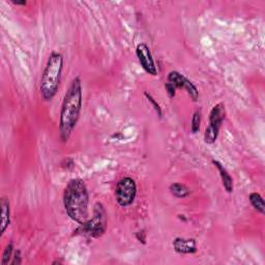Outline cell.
<instances>
[{
  "mask_svg": "<svg viewBox=\"0 0 265 265\" xmlns=\"http://www.w3.org/2000/svg\"><path fill=\"white\" fill-rule=\"evenodd\" d=\"M82 83L76 77L66 93L62 102L59 118V132L62 142H67L79 120L82 109Z\"/></svg>",
  "mask_w": 265,
  "mask_h": 265,
  "instance_id": "obj_1",
  "label": "cell"
},
{
  "mask_svg": "<svg viewBox=\"0 0 265 265\" xmlns=\"http://www.w3.org/2000/svg\"><path fill=\"white\" fill-rule=\"evenodd\" d=\"M89 195L86 184L80 178L71 179L64 193V205L67 215L82 225L88 220Z\"/></svg>",
  "mask_w": 265,
  "mask_h": 265,
  "instance_id": "obj_2",
  "label": "cell"
},
{
  "mask_svg": "<svg viewBox=\"0 0 265 265\" xmlns=\"http://www.w3.org/2000/svg\"><path fill=\"white\" fill-rule=\"evenodd\" d=\"M64 67V57L60 53L52 52L42 75L40 92L44 100H51L57 93Z\"/></svg>",
  "mask_w": 265,
  "mask_h": 265,
  "instance_id": "obj_3",
  "label": "cell"
},
{
  "mask_svg": "<svg viewBox=\"0 0 265 265\" xmlns=\"http://www.w3.org/2000/svg\"><path fill=\"white\" fill-rule=\"evenodd\" d=\"M106 227H107L106 210L104 205L98 202L95 205V208H93V215L91 219H88L86 222L80 225L79 229H77L76 232L91 238H99L105 233Z\"/></svg>",
  "mask_w": 265,
  "mask_h": 265,
  "instance_id": "obj_4",
  "label": "cell"
},
{
  "mask_svg": "<svg viewBox=\"0 0 265 265\" xmlns=\"http://www.w3.org/2000/svg\"><path fill=\"white\" fill-rule=\"evenodd\" d=\"M224 118L225 106L222 103L216 104L209 113V123L204 132V141L207 144H213L216 141Z\"/></svg>",
  "mask_w": 265,
  "mask_h": 265,
  "instance_id": "obj_5",
  "label": "cell"
},
{
  "mask_svg": "<svg viewBox=\"0 0 265 265\" xmlns=\"http://www.w3.org/2000/svg\"><path fill=\"white\" fill-rule=\"evenodd\" d=\"M137 184L131 177H124L118 182L115 190V198L122 207H128L136 199Z\"/></svg>",
  "mask_w": 265,
  "mask_h": 265,
  "instance_id": "obj_6",
  "label": "cell"
},
{
  "mask_svg": "<svg viewBox=\"0 0 265 265\" xmlns=\"http://www.w3.org/2000/svg\"><path fill=\"white\" fill-rule=\"evenodd\" d=\"M167 82L170 83L175 89H184L194 102H197L199 99L198 88L195 86V84L190 81L188 78H185L179 72L172 71L170 72L167 78Z\"/></svg>",
  "mask_w": 265,
  "mask_h": 265,
  "instance_id": "obj_7",
  "label": "cell"
},
{
  "mask_svg": "<svg viewBox=\"0 0 265 265\" xmlns=\"http://www.w3.org/2000/svg\"><path fill=\"white\" fill-rule=\"evenodd\" d=\"M136 54L139 60V64L142 66L144 71L151 76H157L158 69H157V66H155L149 47L144 43L139 44L137 46Z\"/></svg>",
  "mask_w": 265,
  "mask_h": 265,
  "instance_id": "obj_8",
  "label": "cell"
},
{
  "mask_svg": "<svg viewBox=\"0 0 265 265\" xmlns=\"http://www.w3.org/2000/svg\"><path fill=\"white\" fill-rule=\"evenodd\" d=\"M173 248L178 254H194L197 252V244L194 238L177 237L173 241Z\"/></svg>",
  "mask_w": 265,
  "mask_h": 265,
  "instance_id": "obj_9",
  "label": "cell"
},
{
  "mask_svg": "<svg viewBox=\"0 0 265 265\" xmlns=\"http://www.w3.org/2000/svg\"><path fill=\"white\" fill-rule=\"evenodd\" d=\"M213 164L215 165V167L217 169L222 179L223 182V186L224 189L226 190V192L231 194L233 192V179L230 176V174L228 173V171L225 169V167L222 165V164L219 161H213Z\"/></svg>",
  "mask_w": 265,
  "mask_h": 265,
  "instance_id": "obj_10",
  "label": "cell"
},
{
  "mask_svg": "<svg viewBox=\"0 0 265 265\" xmlns=\"http://www.w3.org/2000/svg\"><path fill=\"white\" fill-rule=\"evenodd\" d=\"M11 223V207L10 201L6 198L1 199V224H0V234L3 235L6 228Z\"/></svg>",
  "mask_w": 265,
  "mask_h": 265,
  "instance_id": "obj_11",
  "label": "cell"
},
{
  "mask_svg": "<svg viewBox=\"0 0 265 265\" xmlns=\"http://www.w3.org/2000/svg\"><path fill=\"white\" fill-rule=\"evenodd\" d=\"M169 190H170V193L176 198H185L191 194V191L189 190L188 186L182 184V183H178V182L171 184Z\"/></svg>",
  "mask_w": 265,
  "mask_h": 265,
  "instance_id": "obj_12",
  "label": "cell"
},
{
  "mask_svg": "<svg viewBox=\"0 0 265 265\" xmlns=\"http://www.w3.org/2000/svg\"><path fill=\"white\" fill-rule=\"evenodd\" d=\"M248 200H250L252 206L257 210V212H259L260 214L264 215V213H265L264 200L260 194H258V193L250 194V196H248Z\"/></svg>",
  "mask_w": 265,
  "mask_h": 265,
  "instance_id": "obj_13",
  "label": "cell"
},
{
  "mask_svg": "<svg viewBox=\"0 0 265 265\" xmlns=\"http://www.w3.org/2000/svg\"><path fill=\"white\" fill-rule=\"evenodd\" d=\"M200 126H201V111L197 110L193 114V117H192L191 131L193 134H197L200 130Z\"/></svg>",
  "mask_w": 265,
  "mask_h": 265,
  "instance_id": "obj_14",
  "label": "cell"
},
{
  "mask_svg": "<svg viewBox=\"0 0 265 265\" xmlns=\"http://www.w3.org/2000/svg\"><path fill=\"white\" fill-rule=\"evenodd\" d=\"M13 256H14V247H13V244H9L3 251V254H2V260H1V265H6L11 263L12 259H13Z\"/></svg>",
  "mask_w": 265,
  "mask_h": 265,
  "instance_id": "obj_15",
  "label": "cell"
},
{
  "mask_svg": "<svg viewBox=\"0 0 265 265\" xmlns=\"http://www.w3.org/2000/svg\"><path fill=\"white\" fill-rule=\"evenodd\" d=\"M145 97H146V99H148V102H149V103L153 106V109L155 110V112L158 113V115L160 116V117H162V115H163V113H162V109H161L160 105L158 104L157 100H155L150 95H148L147 92H145Z\"/></svg>",
  "mask_w": 265,
  "mask_h": 265,
  "instance_id": "obj_16",
  "label": "cell"
},
{
  "mask_svg": "<svg viewBox=\"0 0 265 265\" xmlns=\"http://www.w3.org/2000/svg\"><path fill=\"white\" fill-rule=\"evenodd\" d=\"M22 263V260H21V253L20 251H16L14 256H13V259L11 261V264L13 265H19Z\"/></svg>",
  "mask_w": 265,
  "mask_h": 265,
  "instance_id": "obj_17",
  "label": "cell"
},
{
  "mask_svg": "<svg viewBox=\"0 0 265 265\" xmlns=\"http://www.w3.org/2000/svg\"><path fill=\"white\" fill-rule=\"evenodd\" d=\"M165 88H166V91H167V93H168V96L170 97V98H174L175 97V95H176V89L172 86V85H171L170 83H166L165 84Z\"/></svg>",
  "mask_w": 265,
  "mask_h": 265,
  "instance_id": "obj_18",
  "label": "cell"
},
{
  "mask_svg": "<svg viewBox=\"0 0 265 265\" xmlns=\"http://www.w3.org/2000/svg\"><path fill=\"white\" fill-rule=\"evenodd\" d=\"M137 238L139 241H142V243H145V232L144 231H139L137 233Z\"/></svg>",
  "mask_w": 265,
  "mask_h": 265,
  "instance_id": "obj_19",
  "label": "cell"
},
{
  "mask_svg": "<svg viewBox=\"0 0 265 265\" xmlns=\"http://www.w3.org/2000/svg\"><path fill=\"white\" fill-rule=\"evenodd\" d=\"M14 4L16 5H26V1H23V2H20V1H13Z\"/></svg>",
  "mask_w": 265,
  "mask_h": 265,
  "instance_id": "obj_20",
  "label": "cell"
}]
</instances>
